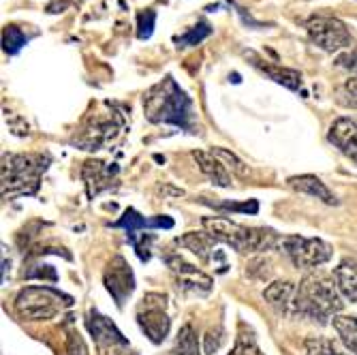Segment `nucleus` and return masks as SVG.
Segmentation results:
<instances>
[{"label": "nucleus", "mask_w": 357, "mask_h": 355, "mask_svg": "<svg viewBox=\"0 0 357 355\" xmlns=\"http://www.w3.org/2000/svg\"><path fill=\"white\" fill-rule=\"evenodd\" d=\"M210 152H212V154H214L231 174H236V176H246V165L242 163V160H240L234 152L225 150V148H212Z\"/></svg>", "instance_id": "c85d7f7f"}, {"label": "nucleus", "mask_w": 357, "mask_h": 355, "mask_svg": "<svg viewBox=\"0 0 357 355\" xmlns=\"http://www.w3.org/2000/svg\"><path fill=\"white\" fill-rule=\"evenodd\" d=\"M202 222L216 242L229 244L238 252H266L282 240L270 227H244L225 216H206Z\"/></svg>", "instance_id": "20e7f679"}, {"label": "nucleus", "mask_w": 357, "mask_h": 355, "mask_svg": "<svg viewBox=\"0 0 357 355\" xmlns=\"http://www.w3.org/2000/svg\"><path fill=\"white\" fill-rule=\"evenodd\" d=\"M266 302L284 317H296V298H298V285L276 280L264 292Z\"/></svg>", "instance_id": "f3484780"}, {"label": "nucleus", "mask_w": 357, "mask_h": 355, "mask_svg": "<svg viewBox=\"0 0 357 355\" xmlns=\"http://www.w3.org/2000/svg\"><path fill=\"white\" fill-rule=\"evenodd\" d=\"M101 355H139L131 349V345H122V347H112V349H105L101 351Z\"/></svg>", "instance_id": "72a5a7b5"}, {"label": "nucleus", "mask_w": 357, "mask_h": 355, "mask_svg": "<svg viewBox=\"0 0 357 355\" xmlns=\"http://www.w3.org/2000/svg\"><path fill=\"white\" fill-rule=\"evenodd\" d=\"M257 69H261L270 80H274L276 84L284 86L287 90L300 92L302 90V75L294 69H284V67H276V64H261V62H252Z\"/></svg>", "instance_id": "412c9836"}, {"label": "nucleus", "mask_w": 357, "mask_h": 355, "mask_svg": "<svg viewBox=\"0 0 357 355\" xmlns=\"http://www.w3.org/2000/svg\"><path fill=\"white\" fill-rule=\"evenodd\" d=\"M338 64H340V67H344V69H349L351 73L357 75V50H353V52H349V54H342V56L338 58Z\"/></svg>", "instance_id": "473e14b6"}, {"label": "nucleus", "mask_w": 357, "mask_h": 355, "mask_svg": "<svg viewBox=\"0 0 357 355\" xmlns=\"http://www.w3.org/2000/svg\"><path fill=\"white\" fill-rule=\"evenodd\" d=\"M334 330L338 332L344 349L353 355H357V319L349 315H336L332 319Z\"/></svg>", "instance_id": "4be33fe9"}, {"label": "nucleus", "mask_w": 357, "mask_h": 355, "mask_svg": "<svg viewBox=\"0 0 357 355\" xmlns=\"http://www.w3.org/2000/svg\"><path fill=\"white\" fill-rule=\"evenodd\" d=\"M294 190L302 192V195H308V197H314L323 204H328V206H338V197L334 195V192L328 188V184L323 182L321 178L317 176H310V174H304V176H294V178H289L287 182Z\"/></svg>", "instance_id": "a211bd4d"}, {"label": "nucleus", "mask_w": 357, "mask_h": 355, "mask_svg": "<svg viewBox=\"0 0 357 355\" xmlns=\"http://www.w3.org/2000/svg\"><path fill=\"white\" fill-rule=\"evenodd\" d=\"M86 328H88L92 340L96 342V347H99V351L128 345V340L122 336V332L116 328L114 321L107 319L105 315H101L99 310H90L86 315Z\"/></svg>", "instance_id": "2eb2a0df"}, {"label": "nucleus", "mask_w": 357, "mask_h": 355, "mask_svg": "<svg viewBox=\"0 0 357 355\" xmlns=\"http://www.w3.org/2000/svg\"><path fill=\"white\" fill-rule=\"evenodd\" d=\"M144 112L152 124H172L186 133L195 131V107L180 84L167 75L144 94Z\"/></svg>", "instance_id": "f257e3e1"}, {"label": "nucleus", "mask_w": 357, "mask_h": 355, "mask_svg": "<svg viewBox=\"0 0 357 355\" xmlns=\"http://www.w3.org/2000/svg\"><path fill=\"white\" fill-rule=\"evenodd\" d=\"M167 355H202L197 334H195V330L190 326H184L180 330V334L176 338V345Z\"/></svg>", "instance_id": "b1692460"}, {"label": "nucleus", "mask_w": 357, "mask_h": 355, "mask_svg": "<svg viewBox=\"0 0 357 355\" xmlns=\"http://www.w3.org/2000/svg\"><path fill=\"white\" fill-rule=\"evenodd\" d=\"M124 128V116L107 103V112L88 114L82 126L77 128V135L73 144L82 150H103L118 139Z\"/></svg>", "instance_id": "423d86ee"}, {"label": "nucleus", "mask_w": 357, "mask_h": 355, "mask_svg": "<svg viewBox=\"0 0 357 355\" xmlns=\"http://www.w3.org/2000/svg\"><path fill=\"white\" fill-rule=\"evenodd\" d=\"M306 355H349L347 349H342L336 340L326 336H312L304 342Z\"/></svg>", "instance_id": "393cba45"}, {"label": "nucleus", "mask_w": 357, "mask_h": 355, "mask_svg": "<svg viewBox=\"0 0 357 355\" xmlns=\"http://www.w3.org/2000/svg\"><path fill=\"white\" fill-rule=\"evenodd\" d=\"M69 5H71V0H62V3L60 0H54V3L47 7V13H62V9L69 7Z\"/></svg>", "instance_id": "f704fd0d"}, {"label": "nucleus", "mask_w": 357, "mask_h": 355, "mask_svg": "<svg viewBox=\"0 0 357 355\" xmlns=\"http://www.w3.org/2000/svg\"><path fill=\"white\" fill-rule=\"evenodd\" d=\"M118 172H120V167L116 163H105V160H86L84 167H82V180L86 184L88 197L94 199V197H99L101 192L116 186Z\"/></svg>", "instance_id": "ddd939ff"}, {"label": "nucleus", "mask_w": 357, "mask_h": 355, "mask_svg": "<svg viewBox=\"0 0 357 355\" xmlns=\"http://www.w3.org/2000/svg\"><path fill=\"white\" fill-rule=\"evenodd\" d=\"M116 229H124L126 234V240L131 242L135 240L137 236L146 234V232H154V229H172L174 227V220L169 216H152V218H146L142 216L137 210L128 208L124 210V214L112 225Z\"/></svg>", "instance_id": "4468645a"}, {"label": "nucleus", "mask_w": 357, "mask_h": 355, "mask_svg": "<svg viewBox=\"0 0 357 355\" xmlns=\"http://www.w3.org/2000/svg\"><path fill=\"white\" fill-rule=\"evenodd\" d=\"M192 158L197 160V165H199L202 174H204L208 180H212L216 186H222V188H229V186H231V174H229V169H227L212 152L195 150V152H192Z\"/></svg>", "instance_id": "6ab92c4d"}, {"label": "nucleus", "mask_w": 357, "mask_h": 355, "mask_svg": "<svg viewBox=\"0 0 357 355\" xmlns=\"http://www.w3.org/2000/svg\"><path fill=\"white\" fill-rule=\"evenodd\" d=\"M202 204L212 206L214 210H229V212H244V214H257L259 212V204L255 199H250L246 204H234V202H208L204 197Z\"/></svg>", "instance_id": "c756f323"}, {"label": "nucleus", "mask_w": 357, "mask_h": 355, "mask_svg": "<svg viewBox=\"0 0 357 355\" xmlns=\"http://www.w3.org/2000/svg\"><path fill=\"white\" fill-rule=\"evenodd\" d=\"M328 139L347 158H351L353 163H357V120H353V118L334 120L330 131H328Z\"/></svg>", "instance_id": "dca6fc26"}, {"label": "nucleus", "mask_w": 357, "mask_h": 355, "mask_svg": "<svg viewBox=\"0 0 357 355\" xmlns=\"http://www.w3.org/2000/svg\"><path fill=\"white\" fill-rule=\"evenodd\" d=\"M165 264L169 266V270L176 276V287L184 294H197V296H206L212 292L214 280L204 274L202 270H197L192 264L184 262L180 255H167Z\"/></svg>", "instance_id": "9b49d317"}, {"label": "nucleus", "mask_w": 357, "mask_h": 355, "mask_svg": "<svg viewBox=\"0 0 357 355\" xmlns=\"http://www.w3.org/2000/svg\"><path fill=\"white\" fill-rule=\"evenodd\" d=\"M334 280L344 300L357 302V259H344L334 270Z\"/></svg>", "instance_id": "aec40b11"}, {"label": "nucleus", "mask_w": 357, "mask_h": 355, "mask_svg": "<svg viewBox=\"0 0 357 355\" xmlns=\"http://www.w3.org/2000/svg\"><path fill=\"white\" fill-rule=\"evenodd\" d=\"M178 244L188 248L192 255H197V259L204 264H210L216 268L218 274L227 272V259H225V252L216 246V240L208 234V232H188L186 236L178 238Z\"/></svg>", "instance_id": "f8f14e48"}, {"label": "nucleus", "mask_w": 357, "mask_h": 355, "mask_svg": "<svg viewBox=\"0 0 357 355\" xmlns=\"http://www.w3.org/2000/svg\"><path fill=\"white\" fill-rule=\"evenodd\" d=\"M52 158L47 154H5L3 156V197L37 195L41 176L47 172Z\"/></svg>", "instance_id": "7ed1b4c3"}, {"label": "nucleus", "mask_w": 357, "mask_h": 355, "mask_svg": "<svg viewBox=\"0 0 357 355\" xmlns=\"http://www.w3.org/2000/svg\"><path fill=\"white\" fill-rule=\"evenodd\" d=\"M26 43H28V37L24 35V30L20 26H7L3 30V50L9 56H17Z\"/></svg>", "instance_id": "bb28decb"}, {"label": "nucleus", "mask_w": 357, "mask_h": 355, "mask_svg": "<svg viewBox=\"0 0 357 355\" xmlns=\"http://www.w3.org/2000/svg\"><path fill=\"white\" fill-rule=\"evenodd\" d=\"M336 103L347 109H357V75L349 77L336 90Z\"/></svg>", "instance_id": "cd10ccee"}, {"label": "nucleus", "mask_w": 357, "mask_h": 355, "mask_svg": "<svg viewBox=\"0 0 357 355\" xmlns=\"http://www.w3.org/2000/svg\"><path fill=\"white\" fill-rule=\"evenodd\" d=\"M154 26H156V11L152 9H146L137 15V39L146 41L152 37L154 32Z\"/></svg>", "instance_id": "7c9ffc66"}, {"label": "nucleus", "mask_w": 357, "mask_h": 355, "mask_svg": "<svg viewBox=\"0 0 357 355\" xmlns=\"http://www.w3.org/2000/svg\"><path fill=\"white\" fill-rule=\"evenodd\" d=\"M103 285L109 292V296L114 298L116 306L122 308L124 302L131 298V294L135 292V276L133 270L128 266V262L122 255H116L114 259L107 264L105 272H103Z\"/></svg>", "instance_id": "9d476101"}, {"label": "nucleus", "mask_w": 357, "mask_h": 355, "mask_svg": "<svg viewBox=\"0 0 357 355\" xmlns=\"http://www.w3.org/2000/svg\"><path fill=\"white\" fill-rule=\"evenodd\" d=\"M24 276L26 278H43V280H52V282H56L58 280V274H56V270L52 268V266H41V264H32L28 270H24Z\"/></svg>", "instance_id": "2f4dec72"}, {"label": "nucleus", "mask_w": 357, "mask_h": 355, "mask_svg": "<svg viewBox=\"0 0 357 355\" xmlns=\"http://www.w3.org/2000/svg\"><path fill=\"white\" fill-rule=\"evenodd\" d=\"M69 306H73L71 296L45 285L24 287L15 296V312L24 321H50Z\"/></svg>", "instance_id": "39448f33"}, {"label": "nucleus", "mask_w": 357, "mask_h": 355, "mask_svg": "<svg viewBox=\"0 0 357 355\" xmlns=\"http://www.w3.org/2000/svg\"><path fill=\"white\" fill-rule=\"evenodd\" d=\"M229 355H264L261 347H259V342H257V336H255L252 328L246 326L244 321H240V324H238L236 345H234Z\"/></svg>", "instance_id": "5701e85b"}, {"label": "nucleus", "mask_w": 357, "mask_h": 355, "mask_svg": "<svg viewBox=\"0 0 357 355\" xmlns=\"http://www.w3.org/2000/svg\"><path fill=\"white\" fill-rule=\"evenodd\" d=\"M310 41L323 52H340L351 45V32L347 24L334 15H312L306 20Z\"/></svg>", "instance_id": "1a4fd4ad"}, {"label": "nucleus", "mask_w": 357, "mask_h": 355, "mask_svg": "<svg viewBox=\"0 0 357 355\" xmlns=\"http://www.w3.org/2000/svg\"><path fill=\"white\" fill-rule=\"evenodd\" d=\"M280 250L287 259L300 270H312L328 264L334 255V248L319 238H302V236H287L280 240Z\"/></svg>", "instance_id": "0eeeda50"}, {"label": "nucleus", "mask_w": 357, "mask_h": 355, "mask_svg": "<svg viewBox=\"0 0 357 355\" xmlns=\"http://www.w3.org/2000/svg\"><path fill=\"white\" fill-rule=\"evenodd\" d=\"M137 326L150 342L160 345L172 330V319L167 312V296L146 294L137 306Z\"/></svg>", "instance_id": "6e6552de"}, {"label": "nucleus", "mask_w": 357, "mask_h": 355, "mask_svg": "<svg viewBox=\"0 0 357 355\" xmlns=\"http://www.w3.org/2000/svg\"><path fill=\"white\" fill-rule=\"evenodd\" d=\"M212 35V26L208 22H197L192 28H188L182 37H176V47L184 50V47H192L199 45L204 39H208Z\"/></svg>", "instance_id": "a878e982"}, {"label": "nucleus", "mask_w": 357, "mask_h": 355, "mask_svg": "<svg viewBox=\"0 0 357 355\" xmlns=\"http://www.w3.org/2000/svg\"><path fill=\"white\" fill-rule=\"evenodd\" d=\"M344 302L334 278L326 274H308L298 285L296 317L310 319L314 324H328L330 319L340 315Z\"/></svg>", "instance_id": "f03ea898"}]
</instances>
